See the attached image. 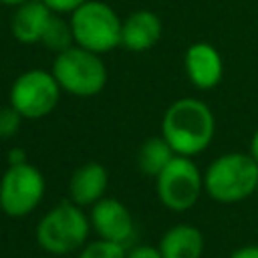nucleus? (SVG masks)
Instances as JSON below:
<instances>
[{"label":"nucleus","instance_id":"1","mask_svg":"<svg viewBox=\"0 0 258 258\" xmlns=\"http://www.w3.org/2000/svg\"><path fill=\"white\" fill-rule=\"evenodd\" d=\"M216 121L212 109L200 99H177L161 119V137L169 143L175 155L194 157L202 153L214 139Z\"/></svg>","mask_w":258,"mask_h":258},{"label":"nucleus","instance_id":"2","mask_svg":"<svg viewBox=\"0 0 258 258\" xmlns=\"http://www.w3.org/2000/svg\"><path fill=\"white\" fill-rule=\"evenodd\" d=\"M258 187V163L250 153H226L210 163L204 173V189L222 204L242 202Z\"/></svg>","mask_w":258,"mask_h":258},{"label":"nucleus","instance_id":"3","mask_svg":"<svg viewBox=\"0 0 258 258\" xmlns=\"http://www.w3.org/2000/svg\"><path fill=\"white\" fill-rule=\"evenodd\" d=\"M71 28L75 44L91 52H111L121 44V18L117 12L101 2L89 0L71 14Z\"/></svg>","mask_w":258,"mask_h":258},{"label":"nucleus","instance_id":"4","mask_svg":"<svg viewBox=\"0 0 258 258\" xmlns=\"http://www.w3.org/2000/svg\"><path fill=\"white\" fill-rule=\"evenodd\" d=\"M50 73L58 87L75 97H93L107 85V69L101 54L77 44L54 56Z\"/></svg>","mask_w":258,"mask_h":258},{"label":"nucleus","instance_id":"5","mask_svg":"<svg viewBox=\"0 0 258 258\" xmlns=\"http://www.w3.org/2000/svg\"><path fill=\"white\" fill-rule=\"evenodd\" d=\"M91 220L83 208L73 202H62L48 210L36 226L38 244L50 254H69L87 242Z\"/></svg>","mask_w":258,"mask_h":258},{"label":"nucleus","instance_id":"6","mask_svg":"<svg viewBox=\"0 0 258 258\" xmlns=\"http://www.w3.org/2000/svg\"><path fill=\"white\" fill-rule=\"evenodd\" d=\"M60 87L52 73L32 69L16 77L10 87V105L24 119H42L54 111L60 99Z\"/></svg>","mask_w":258,"mask_h":258},{"label":"nucleus","instance_id":"7","mask_svg":"<svg viewBox=\"0 0 258 258\" xmlns=\"http://www.w3.org/2000/svg\"><path fill=\"white\" fill-rule=\"evenodd\" d=\"M44 196V177L32 163L8 165L0 179V206L10 218L30 214Z\"/></svg>","mask_w":258,"mask_h":258},{"label":"nucleus","instance_id":"8","mask_svg":"<svg viewBox=\"0 0 258 258\" xmlns=\"http://www.w3.org/2000/svg\"><path fill=\"white\" fill-rule=\"evenodd\" d=\"M155 179L161 204L173 212L189 210L200 200L204 187V177L198 165L191 161V157L183 155H175Z\"/></svg>","mask_w":258,"mask_h":258},{"label":"nucleus","instance_id":"9","mask_svg":"<svg viewBox=\"0 0 258 258\" xmlns=\"http://www.w3.org/2000/svg\"><path fill=\"white\" fill-rule=\"evenodd\" d=\"M89 220L101 240L125 244L133 238V218L129 210L115 198H103L97 204H93Z\"/></svg>","mask_w":258,"mask_h":258},{"label":"nucleus","instance_id":"10","mask_svg":"<svg viewBox=\"0 0 258 258\" xmlns=\"http://www.w3.org/2000/svg\"><path fill=\"white\" fill-rule=\"evenodd\" d=\"M183 67L191 85L202 91L214 89L222 81V56L210 42H194L183 54Z\"/></svg>","mask_w":258,"mask_h":258},{"label":"nucleus","instance_id":"11","mask_svg":"<svg viewBox=\"0 0 258 258\" xmlns=\"http://www.w3.org/2000/svg\"><path fill=\"white\" fill-rule=\"evenodd\" d=\"M161 36V20L151 10L131 12L121 26V44L131 52H145L157 44Z\"/></svg>","mask_w":258,"mask_h":258},{"label":"nucleus","instance_id":"12","mask_svg":"<svg viewBox=\"0 0 258 258\" xmlns=\"http://www.w3.org/2000/svg\"><path fill=\"white\" fill-rule=\"evenodd\" d=\"M107 183H109L107 169L97 161H89V163L77 167L75 173L71 175V181H69L71 202L81 208L93 206L105 198Z\"/></svg>","mask_w":258,"mask_h":258},{"label":"nucleus","instance_id":"13","mask_svg":"<svg viewBox=\"0 0 258 258\" xmlns=\"http://www.w3.org/2000/svg\"><path fill=\"white\" fill-rule=\"evenodd\" d=\"M50 16H52V10L42 0H28L16 6V12L10 22L14 38L22 44L40 42Z\"/></svg>","mask_w":258,"mask_h":258},{"label":"nucleus","instance_id":"14","mask_svg":"<svg viewBox=\"0 0 258 258\" xmlns=\"http://www.w3.org/2000/svg\"><path fill=\"white\" fill-rule=\"evenodd\" d=\"M157 248L163 258H200L204 252V236L196 226L177 224L163 234Z\"/></svg>","mask_w":258,"mask_h":258},{"label":"nucleus","instance_id":"15","mask_svg":"<svg viewBox=\"0 0 258 258\" xmlns=\"http://www.w3.org/2000/svg\"><path fill=\"white\" fill-rule=\"evenodd\" d=\"M173 157H175V151L169 147V143L161 135L159 137H149L139 147L137 165L145 175L157 177Z\"/></svg>","mask_w":258,"mask_h":258},{"label":"nucleus","instance_id":"16","mask_svg":"<svg viewBox=\"0 0 258 258\" xmlns=\"http://www.w3.org/2000/svg\"><path fill=\"white\" fill-rule=\"evenodd\" d=\"M40 42L48 50H52L54 54H58V52L75 46V36H73L71 22H67L60 16H54L52 14L50 20H48V24H46V28H44V34H42Z\"/></svg>","mask_w":258,"mask_h":258},{"label":"nucleus","instance_id":"17","mask_svg":"<svg viewBox=\"0 0 258 258\" xmlns=\"http://www.w3.org/2000/svg\"><path fill=\"white\" fill-rule=\"evenodd\" d=\"M79 258H127V252L123 244L109 242V240H97V242L87 244L81 250Z\"/></svg>","mask_w":258,"mask_h":258},{"label":"nucleus","instance_id":"18","mask_svg":"<svg viewBox=\"0 0 258 258\" xmlns=\"http://www.w3.org/2000/svg\"><path fill=\"white\" fill-rule=\"evenodd\" d=\"M22 115L10 105V107H2L0 109V139H10L18 133L20 125H22Z\"/></svg>","mask_w":258,"mask_h":258},{"label":"nucleus","instance_id":"19","mask_svg":"<svg viewBox=\"0 0 258 258\" xmlns=\"http://www.w3.org/2000/svg\"><path fill=\"white\" fill-rule=\"evenodd\" d=\"M52 12H56V14H73L79 6H83L85 2H89V0H42Z\"/></svg>","mask_w":258,"mask_h":258},{"label":"nucleus","instance_id":"20","mask_svg":"<svg viewBox=\"0 0 258 258\" xmlns=\"http://www.w3.org/2000/svg\"><path fill=\"white\" fill-rule=\"evenodd\" d=\"M127 258H163V256H161L159 248L141 244V246H135L133 250H129L127 252Z\"/></svg>","mask_w":258,"mask_h":258},{"label":"nucleus","instance_id":"21","mask_svg":"<svg viewBox=\"0 0 258 258\" xmlns=\"http://www.w3.org/2000/svg\"><path fill=\"white\" fill-rule=\"evenodd\" d=\"M6 159H8V165L26 163V151H24V149H20V147H12V149H8Z\"/></svg>","mask_w":258,"mask_h":258},{"label":"nucleus","instance_id":"22","mask_svg":"<svg viewBox=\"0 0 258 258\" xmlns=\"http://www.w3.org/2000/svg\"><path fill=\"white\" fill-rule=\"evenodd\" d=\"M230 258H258V246H256V244L242 246V248H238Z\"/></svg>","mask_w":258,"mask_h":258},{"label":"nucleus","instance_id":"23","mask_svg":"<svg viewBox=\"0 0 258 258\" xmlns=\"http://www.w3.org/2000/svg\"><path fill=\"white\" fill-rule=\"evenodd\" d=\"M250 155L256 159V163H258V129L254 131V135H252V139H250Z\"/></svg>","mask_w":258,"mask_h":258},{"label":"nucleus","instance_id":"24","mask_svg":"<svg viewBox=\"0 0 258 258\" xmlns=\"http://www.w3.org/2000/svg\"><path fill=\"white\" fill-rule=\"evenodd\" d=\"M24 2H28V0H0V4H6V6H20Z\"/></svg>","mask_w":258,"mask_h":258},{"label":"nucleus","instance_id":"25","mask_svg":"<svg viewBox=\"0 0 258 258\" xmlns=\"http://www.w3.org/2000/svg\"><path fill=\"white\" fill-rule=\"evenodd\" d=\"M0 214H2V206H0Z\"/></svg>","mask_w":258,"mask_h":258},{"label":"nucleus","instance_id":"26","mask_svg":"<svg viewBox=\"0 0 258 258\" xmlns=\"http://www.w3.org/2000/svg\"><path fill=\"white\" fill-rule=\"evenodd\" d=\"M256 194H258V187H256Z\"/></svg>","mask_w":258,"mask_h":258}]
</instances>
